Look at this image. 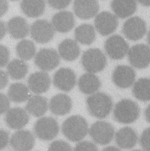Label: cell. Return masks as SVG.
I'll return each mask as SVG.
<instances>
[{"instance_id":"7402d4cb","label":"cell","mask_w":150,"mask_h":151,"mask_svg":"<svg viewBox=\"0 0 150 151\" xmlns=\"http://www.w3.org/2000/svg\"><path fill=\"white\" fill-rule=\"evenodd\" d=\"M115 141L119 148L131 149L137 144L138 136L133 128L127 127L118 131L115 135Z\"/></svg>"},{"instance_id":"ee69618b","label":"cell","mask_w":150,"mask_h":151,"mask_svg":"<svg viewBox=\"0 0 150 151\" xmlns=\"http://www.w3.org/2000/svg\"><path fill=\"white\" fill-rule=\"evenodd\" d=\"M140 4L145 6H150V0H137Z\"/></svg>"},{"instance_id":"d590c367","label":"cell","mask_w":150,"mask_h":151,"mask_svg":"<svg viewBox=\"0 0 150 151\" xmlns=\"http://www.w3.org/2000/svg\"><path fill=\"white\" fill-rule=\"evenodd\" d=\"M48 5L56 9H62L66 8L72 0H46Z\"/></svg>"},{"instance_id":"484cf974","label":"cell","mask_w":150,"mask_h":151,"mask_svg":"<svg viewBox=\"0 0 150 151\" xmlns=\"http://www.w3.org/2000/svg\"><path fill=\"white\" fill-rule=\"evenodd\" d=\"M45 7L44 0H22L21 2L22 12L30 18L41 16L45 11Z\"/></svg>"},{"instance_id":"60d3db41","label":"cell","mask_w":150,"mask_h":151,"mask_svg":"<svg viewBox=\"0 0 150 151\" xmlns=\"http://www.w3.org/2000/svg\"><path fill=\"white\" fill-rule=\"evenodd\" d=\"M8 3L7 0H1V17L6 14L8 10Z\"/></svg>"},{"instance_id":"e575fe53","label":"cell","mask_w":150,"mask_h":151,"mask_svg":"<svg viewBox=\"0 0 150 151\" xmlns=\"http://www.w3.org/2000/svg\"><path fill=\"white\" fill-rule=\"evenodd\" d=\"M75 151H97L98 148L93 143L84 141L79 142L75 147Z\"/></svg>"},{"instance_id":"6da1fadb","label":"cell","mask_w":150,"mask_h":151,"mask_svg":"<svg viewBox=\"0 0 150 151\" xmlns=\"http://www.w3.org/2000/svg\"><path fill=\"white\" fill-rule=\"evenodd\" d=\"M86 104L90 114L99 119L106 118L113 107L111 97L103 92L93 93L87 98Z\"/></svg>"},{"instance_id":"5b68a950","label":"cell","mask_w":150,"mask_h":151,"mask_svg":"<svg viewBox=\"0 0 150 151\" xmlns=\"http://www.w3.org/2000/svg\"><path fill=\"white\" fill-rule=\"evenodd\" d=\"M59 126L57 121L52 117H43L38 119L34 125L36 136L43 141H51L58 134Z\"/></svg>"},{"instance_id":"4fadbf2b","label":"cell","mask_w":150,"mask_h":151,"mask_svg":"<svg viewBox=\"0 0 150 151\" xmlns=\"http://www.w3.org/2000/svg\"><path fill=\"white\" fill-rule=\"evenodd\" d=\"M112 79L114 84L120 88H128L132 86L136 79L135 71L127 65H119L114 70Z\"/></svg>"},{"instance_id":"f6af8a7d","label":"cell","mask_w":150,"mask_h":151,"mask_svg":"<svg viewBox=\"0 0 150 151\" xmlns=\"http://www.w3.org/2000/svg\"><path fill=\"white\" fill-rule=\"evenodd\" d=\"M103 150L104 151H119V149L114 147H109L104 148Z\"/></svg>"},{"instance_id":"8992f818","label":"cell","mask_w":150,"mask_h":151,"mask_svg":"<svg viewBox=\"0 0 150 151\" xmlns=\"http://www.w3.org/2000/svg\"><path fill=\"white\" fill-rule=\"evenodd\" d=\"M89 134L94 142L106 145L113 140L114 137V129L109 122L97 121L91 126Z\"/></svg>"},{"instance_id":"3957f363","label":"cell","mask_w":150,"mask_h":151,"mask_svg":"<svg viewBox=\"0 0 150 151\" xmlns=\"http://www.w3.org/2000/svg\"><path fill=\"white\" fill-rule=\"evenodd\" d=\"M140 110L134 101L124 99L119 101L113 111L114 118L116 121L124 124H131L139 117Z\"/></svg>"},{"instance_id":"cb8c5ba5","label":"cell","mask_w":150,"mask_h":151,"mask_svg":"<svg viewBox=\"0 0 150 151\" xmlns=\"http://www.w3.org/2000/svg\"><path fill=\"white\" fill-rule=\"evenodd\" d=\"M78 86L82 93L86 95H91L100 88L101 82L94 73H87L80 78L78 81Z\"/></svg>"},{"instance_id":"4dcf8cb0","label":"cell","mask_w":150,"mask_h":151,"mask_svg":"<svg viewBox=\"0 0 150 151\" xmlns=\"http://www.w3.org/2000/svg\"><path fill=\"white\" fill-rule=\"evenodd\" d=\"M133 93L140 101H150V78H140L137 81L133 87Z\"/></svg>"},{"instance_id":"8d00e7d4","label":"cell","mask_w":150,"mask_h":151,"mask_svg":"<svg viewBox=\"0 0 150 151\" xmlns=\"http://www.w3.org/2000/svg\"><path fill=\"white\" fill-rule=\"evenodd\" d=\"M9 59V52L8 49L4 46H1V67H4L8 64Z\"/></svg>"},{"instance_id":"ab89813d","label":"cell","mask_w":150,"mask_h":151,"mask_svg":"<svg viewBox=\"0 0 150 151\" xmlns=\"http://www.w3.org/2000/svg\"><path fill=\"white\" fill-rule=\"evenodd\" d=\"M8 74L3 70L1 71V89H2L6 86L8 82Z\"/></svg>"},{"instance_id":"b9f144b4","label":"cell","mask_w":150,"mask_h":151,"mask_svg":"<svg viewBox=\"0 0 150 151\" xmlns=\"http://www.w3.org/2000/svg\"><path fill=\"white\" fill-rule=\"evenodd\" d=\"M6 31H8L7 25L5 22L1 21V39L2 40L5 35Z\"/></svg>"},{"instance_id":"ffe728a7","label":"cell","mask_w":150,"mask_h":151,"mask_svg":"<svg viewBox=\"0 0 150 151\" xmlns=\"http://www.w3.org/2000/svg\"><path fill=\"white\" fill-rule=\"evenodd\" d=\"M49 107L53 114L58 116L65 115L72 109V99L66 94L59 93L51 99Z\"/></svg>"},{"instance_id":"ba28073f","label":"cell","mask_w":150,"mask_h":151,"mask_svg":"<svg viewBox=\"0 0 150 151\" xmlns=\"http://www.w3.org/2000/svg\"><path fill=\"white\" fill-rule=\"evenodd\" d=\"M104 48L106 54L110 58L119 60L123 58L128 54L129 46L121 36L114 35L106 40Z\"/></svg>"},{"instance_id":"7c38bea8","label":"cell","mask_w":150,"mask_h":151,"mask_svg":"<svg viewBox=\"0 0 150 151\" xmlns=\"http://www.w3.org/2000/svg\"><path fill=\"white\" fill-rule=\"evenodd\" d=\"M95 28L97 32L103 36H107L113 33L118 27L117 17L107 11H103L96 16Z\"/></svg>"},{"instance_id":"83f0119b","label":"cell","mask_w":150,"mask_h":151,"mask_svg":"<svg viewBox=\"0 0 150 151\" xmlns=\"http://www.w3.org/2000/svg\"><path fill=\"white\" fill-rule=\"evenodd\" d=\"M75 37L77 42L83 45H90L96 38L95 28L90 24H81L76 28Z\"/></svg>"},{"instance_id":"bcb514c9","label":"cell","mask_w":150,"mask_h":151,"mask_svg":"<svg viewBox=\"0 0 150 151\" xmlns=\"http://www.w3.org/2000/svg\"><path fill=\"white\" fill-rule=\"evenodd\" d=\"M147 39V42H148V43L150 45V31H149V32H148Z\"/></svg>"},{"instance_id":"e0dca14e","label":"cell","mask_w":150,"mask_h":151,"mask_svg":"<svg viewBox=\"0 0 150 151\" xmlns=\"http://www.w3.org/2000/svg\"><path fill=\"white\" fill-rule=\"evenodd\" d=\"M10 145L16 151H30L35 145V137L29 131L19 130L10 139Z\"/></svg>"},{"instance_id":"2e32d148","label":"cell","mask_w":150,"mask_h":151,"mask_svg":"<svg viewBox=\"0 0 150 151\" xmlns=\"http://www.w3.org/2000/svg\"><path fill=\"white\" fill-rule=\"evenodd\" d=\"M99 5L97 0H75V15L82 19H89L97 15Z\"/></svg>"},{"instance_id":"d6986e66","label":"cell","mask_w":150,"mask_h":151,"mask_svg":"<svg viewBox=\"0 0 150 151\" xmlns=\"http://www.w3.org/2000/svg\"><path fill=\"white\" fill-rule=\"evenodd\" d=\"M51 83L50 76L44 71L35 73L29 76L28 79L29 89L36 94L46 92L50 88Z\"/></svg>"},{"instance_id":"7a4b0ae2","label":"cell","mask_w":150,"mask_h":151,"mask_svg":"<svg viewBox=\"0 0 150 151\" xmlns=\"http://www.w3.org/2000/svg\"><path fill=\"white\" fill-rule=\"evenodd\" d=\"M88 131L86 120L79 115L69 117L62 125V134L72 142H80L86 136Z\"/></svg>"},{"instance_id":"f546056e","label":"cell","mask_w":150,"mask_h":151,"mask_svg":"<svg viewBox=\"0 0 150 151\" xmlns=\"http://www.w3.org/2000/svg\"><path fill=\"white\" fill-rule=\"evenodd\" d=\"M6 70L8 76L11 78L19 80L26 76L28 66L24 60L15 59L8 64Z\"/></svg>"},{"instance_id":"7bdbcfd3","label":"cell","mask_w":150,"mask_h":151,"mask_svg":"<svg viewBox=\"0 0 150 151\" xmlns=\"http://www.w3.org/2000/svg\"><path fill=\"white\" fill-rule=\"evenodd\" d=\"M145 117L148 122L150 124V104L147 107L146 109L145 110Z\"/></svg>"},{"instance_id":"8fae6325","label":"cell","mask_w":150,"mask_h":151,"mask_svg":"<svg viewBox=\"0 0 150 151\" xmlns=\"http://www.w3.org/2000/svg\"><path fill=\"white\" fill-rule=\"evenodd\" d=\"M122 31L124 36L129 40L138 41L141 39L147 32L146 24L142 18L133 17L124 23Z\"/></svg>"},{"instance_id":"9c48e42d","label":"cell","mask_w":150,"mask_h":151,"mask_svg":"<svg viewBox=\"0 0 150 151\" xmlns=\"http://www.w3.org/2000/svg\"><path fill=\"white\" fill-rule=\"evenodd\" d=\"M128 58L130 64L134 68H147L150 64V47L143 44L133 46L129 50Z\"/></svg>"},{"instance_id":"7dc6e473","label":"cell","mask_w":150,"mask_h":151,"mask_svg":"<svg viewBox=\"0 0 150 151\" xmlns=\"http://www.w3.org/2000/svg\"><path fill=\"white\" fill-rule=\"evenodd\" d=\"M11 1H18V0H11Z\"/></svg>"},{"instance_id":"d4e9b609","label":"cell","mask_w":150,"mask_h":151,"mask_svg":"<svg viewBox=\"0 0 150 151\" xmlns=\"http://www.w3.org/2000/svg\"><path fill=\"white\" fill-rule=\"evenodd\" d=\"M58 50L60 57L68 61H73L76 60L80 53L78 44L71 39H66L61 42Z\"/></svg>"},{"instance_id":"9a60e30c","label":"cell","mask_w":150,"mask_h":151,"mask_svg":"<svg viewBox=\"0 0 150 151\" xmlns=\"http://www.w3.org/2000/svg\"><path fill=\"white\" fill-rule=\"evenodd\" d=\"M26 110L21 108H14L9 109L5 114V121L12 129H21L29 121V116Z\"/></svg>"},{"instance_id":"4316f807","label":"cell","mask_w":150,"mask_h":151,"mask_svg":"<svg viewBox=\"0 0 150 151\" xmlns=\"http://www.w3.org/2000/svg\"><path fill=\"white\" fill-rule=\"evenodd\" d=\"M25 109L29 114L34 116H41L48 109V101L44 96L34 95L28 100Z\"/></svg>"},{"instance_id":"52a82bcc","label":"cell","mask_w":150,"mask_h":151,"mask_svg":"<svg viewBox=\"0 0 150 151\" xmlns=\"http://www.w3.org/2000/svg\"><path fill=\"white\" fill-rule=\"evenodd\" d=\"M55 31L52 24L45 19L37 20L30 27L31 37L39 44H46L51 41L54 37Z\"/></svg>"},{"instance_id":"603a6c76","label":"cell","mask_w":150,"mask_h":151,"mask_svg":"<svg viewBox=\"0 0 150 151\" xmlns=\"http://www.w3.org/2000/svg\"><path fill=\"white\" fill-rule=\"evenodd\" d=\"M137 6L136 0H113L111 3L114 14L120 18H126L134 14Z\"/></svg>"},{"instance_id":"277c9868","label":"cell","mask_w":150,"mask_h":151,"mask_svg":"<svg viewBox=\"0 0 150 151\" xmlns=\"http://www.w3.org/2000/svg\"><path fill=\"white\" fill-rule=\"evenodd\" d=\"M81 64L84 69L88 73H96L104 69L107 64V59L100 50L91 48L83 53Z\"/></svg>"},{"instance_id":"1f68e13d","label":"cell","mask_w":150,"mask_h":151,"mask_svg":"<svg viewBox=\"0 0 150 151\" xmlns=\"http://www.w3.org/2000/svg\"><path fill=\"white\" fill-rule=\"evenodd\" d=\"M16 52L21 60L28 61L35 55L36 47L32 41L28 40H23L16 45Z\"/></svg>"},{"instance_id":"44dd1931","label":"cell","mask_w":150,"mask_h":151,"mask_svg":"<svg viewBox=\"0 0 150 151\" xmlns=\"http://www.w3.org/2000/svg\"><path fill=\"white\" fill-rule=\"evenodd\" d=\"M6 25L8 32L15 39L24 38L30 32V28L26 20L21 17L12 18Z\"/></svg>"},{"instance_id":"f1b7e54d","label":"cell","mask_w":150,"mask_h":151,"mask_svg":"<svg viewBox=\"0 0 150 151\" xmlns=\"http://www.w3.org/2000/svg\"><path fill=\"white\" fill-rule=\"evenodd\" d=\"M29 89L26 85L22 83H12L8 89V96L14 102H24L29 98Z\"/></svg>"},{"instance_id":"ac0fdd59","label":"cell","mask_w":150,"mask_h":151,"mask_svg":"<svg viewBox=\"0 0 150 151\" xmlns=\"http://www.w3.org/2000/svg\"><path fill=\"white\" fill-rule=\"evenodd\" d=\"M52 24L55 31L61 33H66L74 28L75 24V17L72 12L62 11L53 16Z\"/></svg>"},{"instance_id":"d6a6232c","label":"cell","mask_w":150,"mask_h":151,"mask_svg":"<svg viewBox=\"0 0 150 151\" xmlns=\"http://www.w3.org/2000/svg\"><path fill=\"white\" fill-rule=\"evenodd\" d=\"M49 150L50 151H72V148L70 145L61 140H58L51 144Z\"/></svg>"},{"instance_id":"74e56055","label":"cell","mask_w":150,"mask_h":151,"mask_svg":"<svg viewBox=\"0 0 150 151\" xmlns=\"http://www.w3.org/2000/svg\"><path fill=\"white\" fill-rule=\"evenodd\" d=\"M8 96L7 97L4 93H1V114L6 113L9 109V100Z\"/></svg>"},{"instance_id":"5bb4252c","label":"cell","mask_w":150,"mask_h":151,"mask_svg":"<svg viewBox=\"0 0 150 151\" xmlns=\"http://www.w3.org/2000/svg\"><path fill=\"white\" fill-rule=\"evenodd\" d=\"M53 82L55 86L58 89L65 92L70 91L76 85V74L70 68H61L54 74Z\"/></svg>"},{"instance_id":"836d02e7","label":"cell","mask_w":150,"mask_h":151,"mask_svg":"<svg viewBox=\"0 0 150 151\" xmlns=\"http://www.w3.org/2000/svg\"><path fill=\"white\" fill-rule=\"evenodd\" d=\"M140 144L143 150L150 151V128L143 132L140 138Z\"/></svg>"},{"instance_id":"30bf717a","label":"cell","mask_w":150,"mask_h":151,"mask_svg":"<svg viewBox=\"0 0 150 151\" xmlns=\"http://www.w3.org/2000/svg\"><path fill=\"white\" fill-rule=\"evenodd\" d=\"M60 55L54 49L43 48L35 57V65L41 70L50 71L56 68L60 63Z\"/></svg>"},{"instance_id":"f35d334b","label":"cell","mask_w":150,"mask_h":151,"mask_svg":"<svg viewBox=\"0 0 150 151\" xmlns=\"http://www.w3.org/2000/svg\"><path fill=\"white\" fill-rule=\"evenodd\" d=\"M0 147H1V150H2L5 148L8 145L9 142L10 141L9 140V134L7 131L1 129V132H0Z\"/></svg>"}]
</instances>
